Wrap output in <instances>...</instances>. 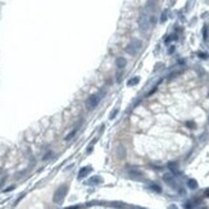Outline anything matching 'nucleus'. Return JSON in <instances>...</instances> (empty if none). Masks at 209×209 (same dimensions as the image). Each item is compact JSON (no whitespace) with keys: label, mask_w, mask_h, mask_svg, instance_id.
I'll use <instances>...</instances> for the list:
<instances>
[{"label":"nucleus","mask_w":209,"mask_h":209,"mask_svg":"<svg viewBox=\"0 0 209 209\" xmlns=\"http://www.w3.org/2000/svg\"><path fill=\"white\" fill-rule=\"evenodd\" d=\"M91 171V167H83L82 169H81V172H80V174H78V178H83L87 174Z\"/></svg>","instance_id":"nucleus-9"},{"label":"nucleus","mask_w":209,"mask_h":209,"mask_svg":"<svg viewBox=\"0 0 209 209\" xmlns=\"http://www.w3.org/2000/svg\"><path fill=\"white\" fill-rule=\"evenodd\" d=\"M67 190H68V186H67V185L60 186V187L55 191V194H54V201L58 203V204H60V203L63 201V199H64L65 194H67Z\"/></svg>","instance_id":"nucleus-3"},{"label":"nucleus","mask_w":209,"mask_h":209,"mask_svg":"<svg viewBox=\"0 0 209 209\" xmlns=\"http://www.w3.org/2000/svg\"><path fill=\"white\" fill-rule=\"evenodd\" d=\"M141 48H142V42L140 40H137V39H134L126 46V51L130 54V55H136V54L140 51Z\"/></svg>","instance_id":"nucleus-1"},{"label":"nucleus","mask_w":209,"mask_h":209,"mask_svg":"<svg viewBox=\"0 0 209 209\" xmlns=\"http://www.w3.org/2000/svg\"><path fill=\"white\" fill-rule=\"evenodd\" d=\"M139 81H140L139 77H134V78H131V80L127 82V85H128V86H135V85L139 83Z\"/></svg>","instance_id":"nucleus-11"},{"label":"nucleus","mask_w":209,"mask_h":209,"mask_svg":"<svg viewBox=\"0 0 209 209\" xmlns=\"http://www.w3.org/2000/svg\"><path fill=\"white\" fill-rule=\"evenodd\" d=\"M126 64H127V60H126L125 58H118V59L116 60V65H117L119 69L125 68V67H126Z\"/></svg>","instance_id":"nucleus-7"},{"label":"nucleus","mask_w":209,"mask_h":209,"mask_svg":"<svg viewBox=\"0 0 209 209\" xmlns=\"http://www.w3.org/2000/svg\"><path fill=\"white\" fill-rule=\"evenodd\" d=\"M173 51H174V46H171V48H169V50H168V53H169V54H172Z\"/></svg>","instance_id":"nucleus-19"},{"label":"nucleus","mask_w":209,"mask_h":209,"mask_svg":"<svg viewBox=\"0 0 209 209\" xmlns=\"http://www.w3.org/2000/svg\"><path fill=\"white\" fill-rule=\"evenodd\" d=\"M199 57H201V58H206L208 55H206V54H204V53H199Z\"/></svg>","instance_id":"nucleus-17"},{"label":"nucleus","mask_w":209,"mask_h":209,"mask_svg":"<svg viewBox=\"0 0 209 209\" xmlns=\"http://www.w3.org/2000/svg\"><path fill=\"white\" fill-rule=\"evenodd\" d=\"M99 100H100V96L97 94H94V95L89 96L87 100H86V109L87 111H94L99 104Z\"/></svg>","instance_id":"nucleus-2"},{"label":"nucleus","mask_w":209,"mask_h":209,"mask_svg":"<svg viewBox=\"0 0 209 209\" xmlns=\"http://www.w3.org/2000/svg\"><path fill=\"white\" fill-rule=\"evenodd\" d=\"M166 19H167V12H164V13L162 14V18H160V21H162V22H164Z\"/></svg>","instance_id":"nucleus-16"},{"label":"nucleus","mask_w":209,"mask_h":209,"mask_svg":"<svg viewBox=\"0 0 209 209\" xmlns=\"http://www.w3.org/2000/svg\"><path fill=\"white\" fill-rule=\"evenodd\" d=\"M168 167H169V169H171L172 172H176V173L178 172V164H177V163H169Z\"/></svg>","instance_id":"nucleus-10"},{"label":"nucleus","mask_w":209,"mask_h":209,"mask_svg":"<svg viewBox=\"0 0 209 209\" xmlns=\"http://www.w3.org/2000/svg\"><path fill=\"white\" fill-rule=\"evenodd\" d=\"M128 173H130V176H131L132 178H140L141 176H142V173H141L140 171H137V169H131Z\"/></svg>","instance_id":"nucleus-8"},{"label":"nucleus","mask_w":209,"mask_h":209,"mask_svg":"<svg viewBox=\"0 0 209 209\" xmlns=\"http://www.w3.org/2000/svg\"><path fill=\"white\" fill-rule=\"evenodd\" d=\"M116 114H117V109H116V111H114V112L112 113V116H111V119H113V118L116 117Z\"/></svg>","instance_id":"nucleus-18"},{"label":"nucleus","mask_w":209,"mask_h":209,"mask_svg":"<svg viewBox=\"0 0 209 209\" xmlns=\"http://www.w3.org/2000/svg\"><path fill=\"white\" fill-rule=\"evenodd\" d=\"M76 132H77V128H74V130L72 131V132H71V134H69V135H68L67 137H65V140H67V141H68V140H71V139H72V137H73V136L76 135Z\"/></svg>","instance_id":"nucleus-14"},{"label":"nucleus","mask_w":209,"mask_h":209,"mask_svg":"<svg viewBox=\"0 0 209 209\" xmlns=\"http://www.w3.org/2000/svg\"><path fill=\"white\" fill-rule=\"evenodd\" d=\"M187 185H189L190 189H196V187H197V183H196V181H194V180H190V181L187 182Z\"/></svg>","instance_id":"nucleus-12"},{"label":"nucleus","mask_w":209,"mask_h":209,"mask_svg":"<svg viewBox=\"0 0 209 209\" xmlns=\"http://www.w3.org/2000/svg\"><path fill=\"white\" fill-rule=\"evenodd\" d=\"M150 189L155 190V191H158V192H160V191H162V189L159 187V186H157V185H151V186H150Z\"/></svg>","instance_id":"nucleus-15"},{"label":"nucleus","mask_w":209,"mask_h":209,"mask_svg":"<svg viewBox=\"0 0 209 209\" xmlns=\"http://www.w3.org/2000/svg\"><path fill=\"white\" fill-rule=\"evenodd\" d=\"M163 180H164V182H167L168 185L173 186V187H177L176 181H174V177H173L171 173H166V174H164V176H163Z\"/></svg>","instance_id":"nucleus-5"},{"label":"nucleus","mask_w":209,"mask_h":209,"mask_svg":"<svg viewBox=\"0 0 209 209\" xmlns=\"http://www.w3.org/2000/svg\"><path fill=\"white\" fill-rule=\"evenodd\" d=\"M203 34H204V40L208 41V39H209V28H208V26L204 27V32H203Z\"/></svg>","instance_id":"nucleus-13"},{"label":"nucleus","mask_w":209,"mask_h":209,"mask_svg":"<svg viewBox=\"0 0 209 209\" xmlns=\"http://www.w3.org/2000/svg\"><path fill=\"white\" fill-rule=\"evenodd\" d=\"M139 27L142 30V31H148L149 27H150V21H149V17L145 14V13H142L139 18Z\"/></svg>","instance_id":"nucleus-4"},{"label":"nucleus","mask_w":209,"mask_h":209,"mask_svg":"<svg viewBox=\"0 0 209 209\" xmlns=\"http://www.w3.org/2000/svg\"><path fill=\"white\" fill-rule=\"evenodd\" d=\"M205 195H206V196H209V191H206V192H205Z\"/></svg>","instance_id":"nucleus-20"},{"label":"nucleus","mask_w":209,"mask_h":209,"mask_svg":"<svg viewBox=\"0 0 209 209\" xmlns=\"http://www.w3.org/2000/svg\"><path fill=\"white\" fill-rule=\"evenodd\" d=\"M101 182H103L101 177H99V176H94V177L89 178V181H87L86 183L87 185H97V183H101Z\"/></svg>","instance_id":"nucleus-6"}]
</instances>
